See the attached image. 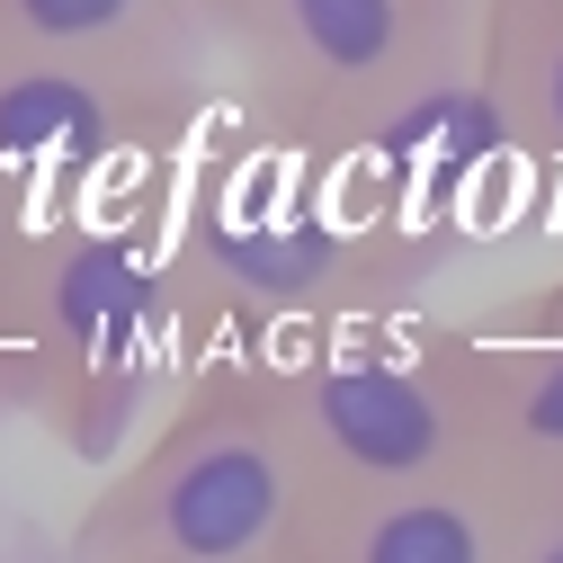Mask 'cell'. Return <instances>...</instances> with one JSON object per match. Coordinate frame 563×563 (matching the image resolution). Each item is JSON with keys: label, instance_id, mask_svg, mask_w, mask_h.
<instances>
[{"label": "cell", "instance_id": "1", "mask_svg": "<svg viewBox=\"0 0 563 563\" xmlns=\"http://www.w3.org/2000/svg\"><path fill=\"white\" fill-rule=\"evenodd\" d=\"M188 331H216V358H287L349 340L402 296H420L439 251L411 242V216L349 206L340 162L296 153L251 125V153L216 162L162 224ZM206 367V349H197Z\"/></svg>", "mask_w": 563, "mask_h": 563}, {"label": "cell", "instance_id": "2", "mask_svg": "<svg viewBox=\"0 0 563 563\" xmlns=\"http://www.w3.org/2000/svg\"><path fill=\"white\" fill-rule=\"evenodd\" d=\"M322 474L260 358H216L179 385L134 456L73 510L63 563H296Z\"/></svg>", "mask_w": 563, "mask_h": 563}, {"label": "cell", "instance_id": "3", "mask_svg": "<svg viewBox=\"0 0 563 563\" xmlns=\"http://www.w3.org/2000/svg\"><path fill=\"white\" fill-rule=\"evenodd\" d=\"M483 0H216L224 108L322 162L474 117Z\"/></svg>", "mask_w": 563, "mask_h": 563}, {"label": "cell", "instance_id": "4", "mask_svg": "<svg viewBox=\"0 0 563 563\" xmlns=\"http://www.w3.org/2000/svg\"><path fill=\"white\" fill-rule=\"evenodd\" d=\"M19 367H27V430H45L99 474L134 456V439L197 376V331L162 224L63 216L19 331Z\"/></svg>", "mask_w": 563, "mask_h": 563}, {"label": "cell", "instance_id": "5", "mask_svg": "<svg viewBox=\"0 0 563 563\" xmlns=\"http://www.w3.org/2000/svg\"><path fill=\"white\" fill-rule=\"evenodd\" d=\"M287 394V420L322 474V492H420L501 474L474 420V394L448 358V331H349L287 358H260Z\"/></svg>", "mask_w": 563, "mask_h": 563}, {"label": "cell", "instance_id": "6", "mask_svg": "<svg viewBox=\"0 0 563 563\" xmlns=\"http://www.w3.org/2000/svg\"><path fill=\"white\" fill-rule=\"evenodd\" d=\"M188 125L197 108L144 81L90 73V63H63L0 27V188H27L54 206V188H81L125 153H162Z\"/></svg>", "mask_w": 563, "mask_h": 563}, {"label": "cell", "instance_id": "7", "mask_svg": "<svg viewBox=\"0 0 563 563\" xmlns=\"http://www.w3.org/2000/svg\"><path fill=\"white\" fill-rule=\"evenodd\" d=\"M448 358L474 394L492 465L510 483H563V277L483 305L474 322H439Z\"/></svg>", "mask_w": 563, "mask_h": 563}, {"label": "cell", "instance_id": "8", "mask_svg": "<svg viewBox=\"0 0 563 563\" xmlns=\"http://www.w3.org/2000/svg\"><path fill=\"white\" fill-rule=\"evenodd\" d=\"M528 483H420V492H322L296 563H510Z\"/></svg>", "mask_w": 563, "mask_h": 563}, {"label": "cell", "instance_id": "9", "mask_svg": "<svg viewBox=\"0 0 563 563\" xmlns=\"http://www.w3.org/2000/svg\"><path fill=\"white\" fill-rule=\"evenodd\" d=\"M0 27L63 54V63L144 81V90H162L179 108L224 99L216 0H0Z\"/></svg>", "mask_w": 563, "mask_h": 563}, {"label": "cell", "instance_id": "10", "mask_svg": "<svg viewBox=\"0 0 563 563\" xmlns=\"http://www.w3.org/2000/svg\"><path fill=\"white\" fill-rule=\"evenodd\" d=\"M474 117L528 170L563 179V0H483Z\"/></svg>", "mask_w": 563, "mask_h": 563}, {"label": "cell", "instance_id": "11", "mask_svg": "<svg viewBox=\"0 0 563 563\" xmlns=\"http://www.w3.org/2000/svg\"><path fill=\"white\" fill-rule=\"evenodd\" d=\"M54 233H63V206H45L27 188H0V349H10V358H19V331H27Z\"/></svg>", "mask_w": 563, "mask_h": 563}, {"label": "cell", "instance_id": "12", "mask_svg": "<svg viewBox=\"0 0 563 563\" xmlns=\"http://www.w3.org/2000/svg\"><path fill=\"white\" fill-rule=\"evenodd\" d=\"M510 563H563V483H528Z\"/></svg>", "mask_w": 563, "mask_h": 563}, {"label": "cell", "instance_id": "13", "mask_svg": "<svg viewBox=\"0 0 563 563\" xmlns=\"http://www.w3.org/2000/svg\"><path fill=\"white\" fill-rule=\"evenodd\" d=\"M19 420H27V367L10 358V349H0V439H10Z\"/></svg>", "mask_w": 563, "mask_h": 563}]
</instances>
